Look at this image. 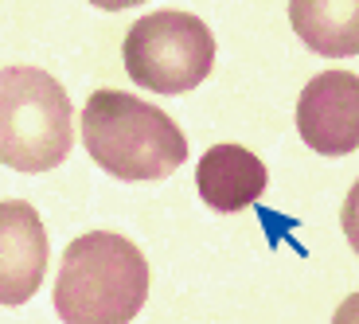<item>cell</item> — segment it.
Instances as JSON below:
<instances>
[{
    "mask_svg": "<svg viewBox=\"0 0 359 324\" xmlns=\"http://www.w3.org/2000/svg\"><path fill=\"white\" fill-rule=\"evenodd\" d=\"M82 144L117 180H164L188 161V137L176 121L126 90H94L86 98Z\"/></svg>",
    "mask_w": 359,
    "mask_h": 324,
    "instance_id": "obj_1",
    "label": "cell"
},
{
    "mask_svg": "<svg viewBox=\"0 0 359 324\" xmlns=\"http://www.w3.org/2000/svg\"><path fill=\"white\" fill-rule=\"evenodd\" d=\"M149 297V262L129 238L90 231L74 238L55 278V309L67 324H126Z\"/></svg>",
    "mask_w": 359,
    "mask_h": 324,
    "instance_id": "obj_2",
    "label": "cell"
},
{
    "mask_svg": "<svg viewBox=\"0 0 359 324\" xmlns=\"http://www.w3.org/2000/svg\"><path fill=\"white\" fill-rule=\"evenodd\" d=\"M74 144V106L67 90L39 67L0 71V164L16 172H47Z\"/></svg>",
    "mask_w": 359,
    "mask_h": 324,
    "instance_id": "obj_3",
    "label": "cell"
},
{
    "mask_svg": "<svg viewBox=\"0 0 359 324\" xmlns=\"http://www.w3.org/2000/svg\"><path fill=\"white\" fill-rule=\"evenodd\" d=\"M215 36L191 12H149L126 32V74L153 94H188L211 74Z\"/></svg>",
    "mask_w": 359,
    "mask_h": 324,
    "instance_id": "obj_4",
    "label": "cell"
},
{
    "mask_svg": "<svg viewBox=\"0 0 359 324\" xmlns=\"http://www.w3.org/2000/svg\"><path fill=\"white\" fill-rule=\"evenodd\" d=\"M301 141L324 156L359 149V79L351 71H324L301 90L297 102Z\"/></svg>",
    "mask_w": 359,
    "mask_h": 324,
    "instance_id": "obj_5",
    "label": "cell"
},
{
    "mask_svg": "<svg viewBox=\"0 0 359 324\" xmlns=\"http://www.w3.org/2000/svg\"><path fill=\"white\" fill-rule=\"evenodd\" d=\"M51 262L43 219L24 199H0V305H24L39 293Z\"/></svg>",
    "mask_w": 359,
    "mask_h": 324,
    "instance_id": "obj_6",
    "label": "cell"
},
{
    "mask_svg": "<svg viewBox=\"0 0 359 324\" xmlns=\"http://www.w3.org/2000/svg\"><path fill=\"white\" fill-rule=\"evenodd\" d=\"M269 184V172L250 149L243 144H215L199 156L196 168V188L211 211H243L250 203H258L262 191Z\"/></svg>",
    "mask_w": 359,
    "mask_h": 324,
    "instance_id": "obj_7",
    "label": "cell"
},
{
    "mask_svg": "<svg viewBox=\"0 0 359 324\" xmlns=\"http://www.w3.org/2000/svg\"><path fill=\"white\" fill-rule=\"evenodd\" d=\"M289 24L316 55L348 59L359 51V0H289Z\"/></svg>",
    "mask_w": 359,
    "mask_h": 324,
    "instance_id": "obj_8",
    "label": "cell"
},
{
    "mask_svg": "<svg viewBox=\"0 0 359 324\" xmlns=\"http://www.w3.org/2000/svg\"><path fill=\"white\" fill-rule=\"evenodd\" d=\"M90 4L106 12H121V8H133V4H144V0H90Z\"/></svg>",
    "mask_w": 359,
    "mask_h": 324,
    "instance_id": "obj_9",
    "label": "cell"
}]
</instances>
